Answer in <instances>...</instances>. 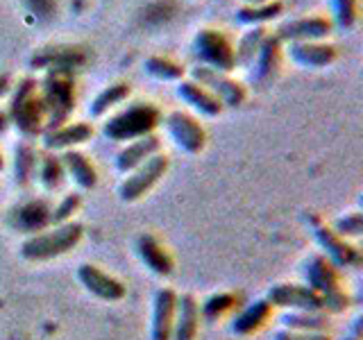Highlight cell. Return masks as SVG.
<instances>
[{
	"label": "cell",
	"instance_id": "obj_4",
	"mask_svg": "<svg viewBox=\"0 0 363 340\" xmlns=\"http://www.w3.org/2000/svg\"><path fill=\"white\" fill-rule=\"evenodd\" d=\"M14 89V96L9 100V123H14L23 136H37L43 134L45 128V109L39 96L37 79L26 77L21 79Z\"/></svg>",
	"mask_w": 363,
	"mask_h": 340
},
{
	"label": "cell",
	"instance_id": "obj_32",
	"mask_svg": "<svg viewBox=\"0 0 363 340\" xmlns=\"http://www.w3.org/2000/svg\"><path fill=\"white\" fill-rule=\"evenodd\" d=\"M39 179L45 191H57L62 188L64 184V177H66V170H64V164L62 159L57 157L55 152H45L41 159H39Z\"/></svg>",
	"mask_w": 363,
	"mask_h": 340
},
{
	"label": "cell",
	"instance_id": "obj_2",
	"mask_svg": "<svg viewBox=\"0 0 363 340\" xmlns=\"http://www.w3.org/2000/svg\"><path fill=\"white\" fill-rule=\"evenodd\" d=\"M39 96L45 109V130H55L68 123L75 109V82L71 71H48L41 82Z\"/></svg>",
	"mask_w": 363,
	"mask_h": 340
},
{
	"label": "cell",
	"instance_id": "obj_34",
	"mask_svg": "<svg viewBox=\"0 0 363 340\" xmlns=\"http://www.w3.org/2000/svg\"><path fill=\"white\" fill-rule=\"evenodd\" d=\"M236 306V295L232 293H216L202 304V315L207 320H216V317H223L225 313H230Z\"/></svg>",
	"mask_w": 363,
	"mask_h": 340
},
{
	"label": "cell",
	"instance_id": "obj_3",
	"mask_svg": "<svg viewBox=\"0 0 363 340\" xmlns=\"http://www.w3.org/2000/svg\"><path fill=\"white\" fill-rule=\"evenodd\" d=\"M162 123V111L152 102H134L102 125V134L109 141H134L141 136L155 134Z\"/></svg>",
	"mask_w": 363,
	"mask_h": 340
},
{
	"label": "cell",
	"instance_id": "obj_38",
	"mask_svg": "<svg viewBox=\"0 0 363 340\" xmlns=\"http://www.w3.org/2000/svg\"><path fill=\"white\" fill-rule=\"evenodd\" d=\"M9 91H11V77L7 73H3L0 75V98H5Z\"/></svg>",
	"mask_w": 363,
	"mask_h": 340
},
{
	"label": "cell",
	"instance_id": "obj_36",
	"mask_svg": "<svg viewBox=\"0 0 363 340\" xmlns=\"http://www.w3.org/2000/svg\"><path fill=\"white\" fill-rule=\"evenodd\" d=\"M332 230L343 238H357L363 232V215L361 213H347L334 222Z\"/></svg>",
	"mask_w": 363,
	"mask_h": 340
},
{
	"label": "cell",
	"instance_id": "obj_20",
	"mask_svg": "<svg viewBox=\"0 0 363 340\" xmlns=\"http://www.w3.org/2000/svg\"><path fill=\"white\" fill-rule=\"evenodd\" d=\"M177 293L162 288L155 295L152 309V340H173V322H175Z\"/></svg>",
	"mask_w": 363,
	"mask_h": 340
},
{
	"label": "cell",
	"instance_id": "obj_7",
	"mask_svg": "<svg viewBox=\"0 0 363 340\" xmlns=\"http://www.w3.org/2000/svg\"><path fill=\"white\" fill-rule=\"evenodd\" d=\"M191 79L207 89L211 96L218 98L223 107L236 109V107H243L247 100V89L241 82H236L234 77H230V73H220V71H213V68L198 64L191 68Z\"/></svg>",
	"mask_w": 363,
	"mask_h": 340
},
{
	"label": "cell",
	"instance_id": "obj_26",
	"mask_svg": "<svg viewBox=\"0 0 363 340\" xmlns=\"http://www.w3.org/2000/svg\"><path fill=\"white\" fill-rule=\"evenodd\" d=\"M284 14V3L281 0H268V3L261 5H241L236 9V23L247 28H257V26H266V23L275 21Z\"/></svg>",
	"mask_w": 363,
	"mask_h": 340
},
{
	"label": "cell",
	"instance_id": "obj_21",
	"mask_svg": "<svg viewBox=\"0 0 363 340\" xmlns=\"http://www.w3.org/2000/svg\"><path fill=\"white\" fill-rule=\"evenodd\" d=\"M200 332V304L193 295H177L173 340H196Z\"/></svg>",
	"mask_w": 363,
	"mask_h": 340
},
{
	"label": "cell",
	"instance_id": "obj_16",
	"mask_svg": "<svg viewBox=\"0 0 363 340\" xmlns=\"http://www.w3.org/2000/svg\"><path fill=\"white\" fill-rule=\"evenodd\" d=\"M159 152H162V139H159L157 134H147V136H141V139H134L116 154V170L123 175H128L134 168H139L141 164H145L147 159Z\"/></svg>",
	"mask_w": 363,
	"mask_h": 340
},
{
	"label": "cell",
	"instance_id": "obj_6",
	"mask_svg": "<svg viewBox=\"0 0 363 340\" xmlns=\"http://www.w3.org/2000/svg\"><path fill=\"white\" fill-rule=\"evenodd\" d=\"M193 55H196L200 66L213 68V71L230 73L236 68L234 45L220 30L213 28L198 30V34L193 37Z\"/></svg>",
	"mask_w": 363,
	"mask_h": 340
},
{
	"label": "cell",
	"instance_id": "obj_14",
	"mask_svg": "<svg viewBox=\"0 0 363 340\" xmlns=\"http://www.w3.org/2000/svg\"><path fill=\"white\" fill-rule=\"evenodd\" d=\"M289 57L293 60V64L318 71V68L332 66L338 57V50L327 41H304V43H289Z\"/></svg>",
	"mask_w": 363,
	"mask_h": 340
},
{
	"label": "cell",
	"instance_id": "obj_25",
	"mask_svg": "<svg viewBox=\"0 0 363 340\" xmlns=\"http://www.w3.org/2000/svg\"><path fill=\"white\" fill-rule=\"evenodd\" d=\"M82 62V52L75 48H45L32 57V66L43 68V71H71Z\"/></svg>",
	"mask_w": 363,
	"mask_h": 340
},
{
	"label": "cell",
	"instance_id": "obj_40",
	"mask_svg": "<svg viewBox=\"0 0 363 340\" xmlns=\"http://www.w3.org/2000/svg\"><path fill=\"white\" fill-rule=\"evenodd\" d=\"M261 3H268V0H245V5H261Z\"/></svg>",
	"mask_w": 363,
	"mask_h": 340
},
{
	"label": "cell",
	"instance_id": "obj_35",
	"mask_svg": "<svg viewBox=\"0 0 363 340\" xmlns=\"http://www.w3.org/2000/svg\"><path fill=\"white\" fill-rule=\"evenodd\" d=\"M82 207V198L79 193H68V196L62 198V202L57 204L50 213V225H64V222H71L73 220V213H77V209Z\"/></svg>",
	"mask_w": 363,
	"mask_h": 340
},
{
	"label": "cell",
	"instance_id": "obj_10",
	"mask_svg": "<svg viewBox=\"0 0 363 340\" xmlns=\"http://www.w3.org/2000/svg\"><path fill=\"white\" fill-rule=\"evenodd\" d=\"M166 130L173 136L175 145L186 154H200L207 145V132L200 125V120L191 113L175 109L166 116Z\"/></svg>",
	"mask_w": 363,
	"mask_h": 340
},
{
	"label": "cell",
	"instance_id": "obj_33",
	"mask_svg": "<svg viewBox=\"0 0 363 340\" xmlns=\"http://www.w3.org/2000/svg\"><path fill=\"white\" fill-rule=\"evenodd\" d=\"M334 11V23L343 30H352L359 21V0H329Z\"/></svg>",
	"mask_w": 363,
	"mask_h": 340
},
{
	"label": "cell",
	"instance_id": "obj_8",
	"mask_svg": "<svg viewBox=\"0 0 363 340\" xmlns=\"http://www.w3.org/2000/svg\"><path fill=\"white\" fill-rule=\"evenodd\" d=\"M168 166H170L168 157L159 152L147 159L145 164H141L139 168H134L132 173H128V177L121 181V188H118L121 200L123 202L141 200L145 193H150L159 184V179L168 173Z\"/></svg>",
	"mask_w": 363,
	"mask_h": 340
},
{
	"label": "cell",
	"instance_id": "obj_1",
	"mask_svg": "<svg viewBox=\"0 0 363 340\" xmlns=\"http://www.w3.org/2000/svg\"><path fill=\"white\" fill-rule=\"evenodd\" d=\"M82 236H84V227L75 220L55 225L52 230H43L26 238L21 245V256L28 261H48V259L64 256L79 245Z\"/></svg>",
	"mask_w": 363,
	"mask_h": 340
},
{
	"label": "cell",
	"instance_id": "obj_31",
	"mask_svg": "<svg viewBox=\"0 0 363 340\" xmlns=\"http://www.w3.org/2000/svg\"><path fill=\"white\" fill-rule=\"evenodd\" d=\"M39 166V154L30 143H21L14 150V177L18 186H26L32 181Z\"/></svg>",
	"mask_w": 363,
	"mask_h": 340
},
{
	"label": "cell",
	"instance_id": "obj_28",
	"mask_svg": "<svg viewBox=\"0 0 363 340\" xmlns=\"http://www.w3.org/2000/svg\"><path fill=\"white\" fill-rule=\"evenodd\" d=\"M281 322L286 324V329L291 332H304V334H325L329 329V320L327 315L318 313H309V311H291L281 317Z\"/></svg>",
	"mask_w": 363,
	"mask_h": 340
},
{
	"label": "cell",
	"instance_id": "obj_22",
	"mask_svg": "<svg viewBox=\"0 0 363 340\" xmlns=\"http://www.w3.org/2000/svg\"><path fill=\"white\" fill-rule=\"evenodd\" d=\"M177 98L182 102H186L191 109L200 111L202 116H207V118L220 116V111L225 109L218 102V98L211 96L207 89L200 86L198 82H193V79H179L177 82Z\"/></svg>",
	"mask_w": 363,
	"mask_h": 340
},
{
	"label": "cell",
	"instance_id": "obj_19",
	"mask_svg": "<svg viewBox=\"0 0 363 340\" xmlns=\"http://www.w3.org/2000/svg\"><path fill=\"white\" fill-rule=\"evenodd\" d=\"M50 213H52V209L48 207L45 200H32V202L21 204V207L11 211L9 222L14 230L28 232V234H39L45 230V227H52Z\"/></svg>",
	"mask_w": 363,
	"mask_h": 340
},
{
	"label": "cell",
	"instance_id": "obj_24",
	"mask_svg": "<svg viewBox=\"0 0 363 340\" xmlns=\"http://www.w3.org/2000/svg\"><path fill=\"white\" fill-rule=\"evenodd\" d=\"M272 317V306L268 304V300H257L247 306V309L234 317L232 322V332L238 336H250L259 332L261 327H266V322Z\"/></svg>",
	"mask_w": 363,
	"mask_h": 340
},
{
	"label": "cell",
	"instance_id": "obj_18",
	"mask_svg": "<svg viewBox=\"0 0 363 340\" xmlns=\"http://www.w3.org/2000/svg\"><path fill=\"white\" fill-rule=\"evenodd\" d=\"M136 254L143 261V266L155 272L157 277H170L175 270V259L168 249L157 241L152 234H141L136 241Z\"/></svg>",
	"mask_w": 363,
	"mask_h": 340
},
{
	"label": "cell",
	"instance_id": "obj_37",
	"mask_svg": "<svg viewBox=\"0 0 363 340\" xmlns=\"http://www.w3.org/2000/svg\"><path fill=\"white\" fill-rule=\"evenodd\" d=\"M275 340H329L327 334H304V332H291V329H284L275 336Z\"/></svg>",
	"mask_w": 363,
	"mask_h": 340
},
{
	"label": "cell",
	"instance_id": "obj_17",
	"mask_svg": "<svg viewBox=\"0 0 363 340\" xmlns=\"http://www.w3.org/2000/svg\"><path fill=\"white\" fill-rule=\"evenodd\" d=\"M281 41L275 34H266L264 43L252 62V82L257 84H268L277 77L279 68H281Z\"/></svg>",
	"mask_w": 363,
	"mask_h": 340
},
{
	"label": "cell",
	"instance_id": "obj_13",
	"mask_svg": "<svg viewBox=\"0 0 363 340\" xmlns=\"http://www.w3.org/2000/svg\"><path fill=\"white\" fill-rule=\"evenodd\" d=\"M313 234H315V241L323 245V249L327 252L329 261H332L334 266H340V268H357L361 264V252H359V249L352 245L347 238L338 236L332 230V227L315 222L313 225Z\"/></svg>",
	"mask_w": 363,
	"mask_h": 340
},
{
	"label": "cell",
	"instance_id": "obj_23",
	"mask_svg": "<svg viewBox=\"0 0 363 340\" xmlns=\"http://www.w3.org/2000/svg\"><path fill=\"white\" fill-rule=\"evenodd\" d=\"M60 159H62V164H64V170L75 179V184L79 188H84V191L96 188V184H98V170H96L94 164H91V159L86 154L77 152V150H64Z\"/></svg>",
	"mask_w": 363,
	"mask_h": 340
},
{
	"label": "cell",
	"instance_id": "obj_42",
	"mask_svg": "<svg viewBox=\"0 0 363 340\" xmlns=\"http://www.w3.org/2000/svg\"><path fill=\"white\" fill-rule=\"evenodd\" d=\"M347 340H357V338H347Z\"/></svg>",
	"mask_w": 363,
	"mask_h": 340
},
{
	"label": "cell",
	"instance_id": "obj_11",
	"mask_svg": "<svg viewBox=\"0 0 363 340\" xmlns=\"http://www.w3.org/2000/svg\"><path fill=\"white\" fill-rule=\"evenodd\" d=\"M334 30V23L327 16H300L291 18L275 32L281 43H304V41H325Z\"/></svg>",
	"mask_w": 363,
	"mask_h": 340
},
{
	"label": "cell",
	"instance_id": "obj_15",
	"mask_svg": "<svg viewBox=\"0 0 363 340\" xmlns=\"http://www.w3.org/2000/svg\"><path fill=\"white\" fill-rule=\"evenodd\" d=\"M91 136H94L91 123H64L60 128L43 132V147L48 152L75 150V145H82V143L91 141Z\"/></svg>",
	"mask_w": 363,
	"mask_h": 340
},
{
	"label": "cell",
	"instance_id": "obj_5",
	"mask_svg": "<svg viewBox=\"0 0 363 340\" xmlns=\"http://www.w3.org/2000/svg\"><path fill=\"white\" fill-rule=\"evenodd\" d=\"M304 279L306 286L323 295L325 300V311L340 313L350 306V295L340 288V275L336 266L323 254H311L304 264Z\"/></svg>",
	"mask_w": 363,
	"mask_h": 340
},
{
	"label": "cell",
	"instance_id": "obj_30",
	"mask_svg": "<svg viewBox=\"0 0 363 340\" xmlns=\"http://www.w3.org/2000/svg\"><path fill=\"white\" fill-rule=\"evenodd\" d=\"M266 34H268V30L264 28V26H257V28H250L243 37H241V41H238V45L234 48V60H236V66H252V62H255V57H257V52H259V48H261V43H264V39H266Z\"/></svg>",
	"mask_w": 363,
	"mask_h": 340
},
{
	"label": "cell",
	"instance_id": "obj_41",
	"mask_svg": "<svg viewBox=\"0 0 363 340\" xmlns=\"http://www.w3.org/2000/svg\"><path fill=\"white\" fill-rule=\"evenodd\" d=\"M5 168V157H3V152H0V170Z\"/></svg>",
	"mask_w": 363,
	"mask_h": 340
},
{
	"label": "cell",
	"instance_id": "obj_39",
	"mask_svg": "<svg viewBox=\"0 0 363 340\" xmlns=\"http://www.w3.org/2000/svg\"><path fill=\"white\" fill-rule=\"evenodd\" d=\"M7 128H9V116H7V111H0V134H3Z\"/></svg>",
	"mask_w": 363,
	"mask_h": 340
},
{
	"label": "cell",
	"instance_id": "obj_27",
	"mask_svg": "<svg viewBox=\"0 0 363 340\" xmlns=\"http://www.w3.org/2000/svg\"><path fill=\"white\" fill-rule=\"evenodd\" d=\"M130 96H132V86H130V82H113V84L105 86V89H102L100 94L94 98V102L89 105L91 118H102V116H107V113H109L113 107L123 105V102L128 100Z\"/></svg>",
	"mask_w": 363,
	"mask_h": 340
},
{
	"label": "cell",
	"instance_id": "obj_29",
	"mask_svg": "<svg viewBox=\"0 0 363 340\" xmlns=\"http://www.w3.org/2000/svg\"><path fill=\"white\" fill-rule=\"evenodd\" d=\"M143 68L147 75H152L155 79H162V82H179L186 75V68L179 62L170 60V57L162 55H152L143 62Z\"/></svg>",
	"mask_w": 363,
	"mask_h": 340
},
{
	"label": "cell",
	"instance_id": "obj_12",
	"mask_svg": "<svg viewBox=\"0 0 363 340\" xmlns=\"http://www.w3.org/2000/svg\"><path fill=\"white\" fill-rule=\"evenodd\" d=\"M77 279L82 281V286L96 295V298L105 300V302H121L125 295H128V288L125 283L116 277H111L109 272L100 270L94 264H82L77 268Z\"/></svg>",
	"mask_w": 363,
	"mask_h": 340
},
{
	"label": "cell",
	"instance_id": "obj_9",
	"mask_svg": "<svg viewBox=\"0 0 363 340\" xmlns=\"http://www.w3.org/2000/svg\"><path fill=\"white\" fill-rule=\"evenodd\" d=\"M268 304L272 309H291V311H325L323 295L311 290L306 283H277L268 290Z\"/></svg>",
	"mask_w": 363,
	"mask_h": 340
}]
</instances>
